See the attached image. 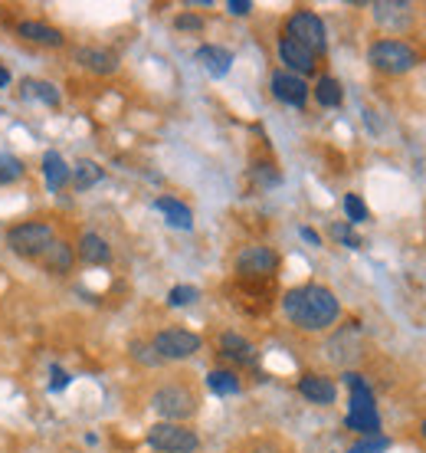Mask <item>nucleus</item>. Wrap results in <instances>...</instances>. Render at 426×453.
I'll return each instance as SVG.
<instances>
[{
  "mask_svg": "<svg viewBox=\"0 0 426 453\" xmlns=\"http://www.w3.org/2000/svg\"><path fill=\"white\" fill-rule=\"evenodd\" d=\"M282 312H285V319H289L295 329L325 332L341 316V303H338V296L328 286L305 283L282 296Z\"/></svg>",
  "mask_w": 426,
  "mask_h": 453,
  "instance_id": "obj_1",
  "label": "nucleus"
},
{
  "mask_svg": "<svg viewBox=\"0 0 426 453\" xmlns=\"http://www.w3.org/2000/svg\"><path fill=\"white\" fill-rule=\"evenodd\" d=\"M345 385L351 391V404H348V424L351 431L364 434V437H374V434H381V414H377V401H374V391L370 385L364 381V374L358 372H348L345 374Z\"/></svg>",
  "mask_w": 426,
  "mask_h": 453,
  "instance_id": "obj_2",
  "label": "nucleus"
},
{
  "mask_svg": "<svg viewBox=\"0 0 426 453\" xmlns=\"http://www.w3.org/2000/svg\"><path fill=\"white\" fill-rule=\"evenodd\" d=\"M368 63L377 73H387V76H404L410 69L420 63V53H416L414 46L404 43V40H377V43H370L368 50Z\"/></svg>",
  "mask_w": 426,
  "mask_h": 453,
  "instance_id": "obj_3",
  "label": "nucleus"
},
{
  "mask_svg": "<svg viewBox=\"0 0 426 453\" xmlns=\"http://www.w3.org/2000/svg\"><path fill=\"white\" fill-rule=\"evenodd\" d=\"M53 240H57V234L46 220H23V224L7 230V247L23 260H40L46 250L53 247Z\"/></svg>",
  "mask_w": 426,
  "mask_h": 453,
  "instance_id": "obj_4",
  "label": "nucleus"
},
{
  "mask_svg": "<svg viewBox=\"0 0 426 453\" xmlns=\"http://www.w3.org/2000/svg\"><path fill=\"white\" fill-rule=\"evenodd\" d=\"M148 447L157 453H194L201 447V437L187 424L161 420L155 427H148Z\"/></svg>",
  "mask_w": 426,
  "mask_h": 453,
  "instance_id": "obj_5",
  "label": "nucleus"
},
{
  "mask_svg": "<svg viewBox=\"0 0 426 453\" xmlns=\"http://www.w3.org/2000/svg\"><path fill=\"white\" fill-rule=\"evenodd\" d=\"M289 40H295L299 46H305L308 53H325L328 50V34H325V23H322V17L312 11H295L285 20V34Z\"/></svg>",
  "mask_w": 426,
  "mask_h": 453,
  "instance_id": "obj_6",
  "label": "nucleus"
},
{
  "mask_svg": "<svg viewBox=\"0 0 426 453\" xmlns=\"http://www.w3.org/2000/svg\"><path fill=\"white\" fill-rule=\"evenodd\" d=\"M151 408H155L164 420H171V424H180V420H187V418L197 414V397H194L191 388L164 385V388H157L155 391Z\"/></svg>",
  "mask_w": 426,
  "mask_h": 453,
  "instance_id": "obj_7",
  "label": "nucleus"
},
{
  "mask_svg": "<svg viewBox=\"0 0 426 453\" xmlns=\"http://www.w3.org/2000/svg\"><path fill=\"white\" fill-rule=\"evenodd\" d=\"M279 270V257H276V250L270 247H243L236 253V273H240V280H249V283H270L272 276Z\"/></svg>",
  "mask_w": 426,
  "mask_h": 453,
  "instance_id": "obj_8",
  "label": "nucleus"
},
{
  "mask_svg": "<svg viewBox=\"0 0 426 453\" xmlns=\"http://www.w3.org/2000/svg\"><path fill=\"white\" fill-rule=\"evenodd\" d=\"M201 335H194L187 329H164L157 332L155 339H151V349L161 362H184V358H191L201 351Z\"/></svg>",
  "mask_w": 426,
  "mask_h": 453,
  "instance_id": "obj_9",
  "label": "nucleus"
},
{
  "mask_svg": "<svg viewBox=\"0 0 426 453\" xmlns=\"http://www.w3.org/2000/svg\"><path fill=\"white\" fill-rule=\"evenodd\" d=\"M270 89H272V96H276L279 103L292 105V109H305V103H308V82H305L302 76H292V73H285V69L272 73Z\"/></svg>",
  "mask_w": 426,
  "mask_h": 453,
  "instance_id": "obj_10",
  "label": "nucleus"
},
{
  "mask_svg": "<svg viewBox=\"0 0 426 453\" xmlns=\"http://www.w3.org/2000/svg\"><path fill=\"white\" fill-rule=\"evenodd\" d=\"M370 11H374V20L387 30H407L416 17L414 4H407V0H377V4H370Z\"/></svg>",
  "mask_w": 426,
  "mask_h": 453,
  "instance_id": "obj_11",
  "label": "nucleus"
},
{
  "mask_svg": "<svg viewBox=\"0 0 426 453\" xmlns=\"http://www.w3.org/2000/svg\"><path fill=\"white\" fill-rule=\"evenodd\" d=\"M72 57H76L79 66L95 73V76H112V73H118V57H115L112 50H105V46H79Z\"/></svg>",
  "mask_w": 426,
  "mask_h": 453,
  "instance_id": "obj_12",
  "label": "nucleus"
},
{
  "mask_svg": "<svg viewBox=\"0 0 426 453\" xmlns=\"http://www.w3.org/2000/svg\"><path fill=\"white\" fill-rule=\"evenodd\" d=\"M279 59L285 63V73H292V76H308V73H315V53H308L305 46H299L295 40H289V36H282L279 40Z\"/></svg>",
  "mask_w": 426,
  "mask_h": 453,
  "instance_id": "obj_13",
  "label": "nucleus"
},
{
  "mask_svg": "<svg viewBox=\"0 0 426 453\" xmlns=\"http://www.w3.org/2000/svg\"><path fill=\"white\" fill-rule=\"evenodd\" d=\"M17 36H23L27 43L49 46V50H59V46L66 43V36L59 34L57 27H49V23H43V20H20L17 23Z\"/></svg>",
  "mask_w": 426,
  "mask_h": 453,
  "instance_id": "obj_14",
  "label": "nucleus"
},
{
  "mask_svg": "<svg viewBox=\"0 0 426 453\" xmlns=\"http://www.w3.org/2000/svg\"><path fill=\"white\" fill-rule=\"evenodd\" d=\"M299 395H302L305 401H312V404H335L338 388L325 374H302V378H299Z\"/></svg>",
  "mask_w": 426,
  "mask_h": 453,
  "instance_id": "obj_15",
  "label": "nucleus"
},
{
  "mask_svg": "<svg viewBox=\"0 0 426 453\" xmlns=\"http://www.w3.org/2000/svg\"><path fill=\"white\" fill-rule=\"evenodd\" d=\"M194 59L207 69V76H213V80H224L226 73L233 69V53H230V50H224V46H213V43L201 46Z\"/></svg>",
  "mask_w": 426,
  "mask_h": 453,
  "instance_id": "obj_16",
  "label": "nucleus"
},
{
  "mask_svg": "<svg viewBox=\"0 0 426 453\" xmlns=\"http://www.w3.org/2000/svg\"><path fill=\"white\" fill-rule=\"evenodd\" d=\"M76 257L86 263V266H105V263L112 260V247H109L99 234H92L89 230V234H82V237H79Z\"/></svg>",
  "mask_w": 426,
  "mask_h": 453,
  "instance_id": "obj_17",
  "label": "nucleus"
},
{
  "mask_svg": "<svg viewBox=\"0 0 426 453\" xmlns=\"http://www.w3.org/2000/svg\"><path fill=\"white\" fill-rule=\"evenodd\" d=\"M46 273H53V276H66L72 270V263H76V247L66 243V240H53V247L46 250L43 257H40Z\"/></svg>",
  "mask_w": 426,
  "mask_h": 453,
  "instance_id": "obj_18",
  "label": "nucleus"
},
{
  "mask_svg": "<svg viewBox=\"0 0 426 453\" xmlns=\"http://www.w3.org/2000/svg\"><path fill=\"white\" fill-rule=\"evenodd\" d=\"M220 355L233 365H256V345L247 342L243 335H236V332L220 335Z\"/></svg>",
  "mask_w": 426,
  "mask_h": 453,
  "instance_id": "obj_19",
  "label": "nucleus"
},
{
  "mask_svg": "<svg viewBox=\"0 0 426 453\" xmlns=\"http://www.w3.org/2000/svg\"><path fill=\"white\" fill-rule=\"evenodd\" d=\"M69 165H66V158L59 155V151H46L43 155V178H46V188L57 194V191H63L69 184Z\"/></svg>",
  "mask_w": 426,
  "mask_h": 453,
  "instance_id": "obj_20",
  "label": "nucleus"
},
{
  "mask_svg": "<svg viewBox=\"0 0 426 453\" xmlns=\"http://www.w3.org/2000/svg\"><path fill=\"white\" fill-rule=\"evenodd\" d=\"M155 211H161V214L168 217V224L178 226V230H191V226H194L191 207L180 204L178 197H157V201H155Z\"/></svg>",
  "mask_w": 426,
  "mask_h": 453,
  "instance_id": "obj_21",
  "label": "nucleus"
},
{
  "mask_svg": "<svg viewBox=\"0 0 426 453\" xmlns=\"http://www.w3.org/2000/svg\"><path fill=\"white\" fill-rule=\"evenodd\" d=\"M102 178H105V171L95 165V161L89 158H82L72 165V171H69V184L76 188V191H89L92 184H99Z\"/></svg>",
  "mask_w": 426,
  "mask_h": 453,
  "instance_id": "obj_22",
  "label": "nucleus"
},
{
  "mask_svg": "<svg viewBox=\"0 0 426 453\" xmlns=\"http://www.w3.org/2000/svg\"><path fill=\"white\" fill-rule=\"evenodd\" d=\"M20 92L23 99H34V103H43V105H59V89L46 80H23Z\"/></svg>",
  "mask_w": 426,
  "mask_h": 453,
  "instance_id": "obj_23",
  "label": "nucleus"
},
{
  "mask_svg": "<svg viewBox=\"0 0 426 453\" xmlns=\"http://www.w3.org/2000/svg\"><path fill=\"white\" fill-rule=\"evenodd\" d=\"M315 99H318V105H325V109H338V105L345 103L341 82L335 76H322V80L315 82Z\"/></svg>",
  "mask_w": 426,
  "mask_h": 453,
  "instance_id": "obj_24",
  "label": "nucleus"
},
{
  "mask_svg": "<svg viewBox=\"0 0 426 453\" xmlns=\"http://www.w3.org/2000/svg\"><path fill=\"white\" fill-rule=\"evenodd\" d=\"M207 388H210L213 395L220 397H230L240 391V378H236V372H226V368H217V372L207 374Z\"/></svg>",
  "mask_w": 426,
  "mask_h": 453,
  "instance_id": "obj_25",
  "label": "nucleus"
},
{
  "mask_svg": "<svg viewBox=\"0 0 426 453\" xmlns=\"http://www.w3.org/2000/svg\"><path fill=\"white\" fill-rule=\"evenodd\" d=\"M23 178V161L11 151H0V184H13Z\"/></svg>",
  "mask_w": 426,
  "mask_h": 453,
  "instance_id": "obj_26",
  "label": "nucleus"
},
{
  "mask_svg": "<svg viewBox=\"0 0 426 453\" xmlns=\"http://www.w3.org/2000/svg\"><path fill=\"white\" fill-rule=\"evenodd\" d=\"M391 450V437L374 434V437H361L358 443H351L348 453H387Z\"/></svg>",
  "mask_w": 426,
  "mask_h": 453,
  "instance_id": "obj_27",
  "label": "nucleus"
},
{
  "mask_svg": "<svg viewBox=\"0 0 426 453\" xmlns=\"http://www.w3.org/2000/svg\"><path fill=\"white\" fill-rule=\"evenodd\" d=\"M201 299V289L197 286H174L168 293V306L180 309V306H191V303H197Z\"/></svg>",
  "mask_w": 426,
  "mask_h": 453,
  "instance_id": "obj_28",
  "label": "nucleus"
},
{
  "mask_svg": "<svg viewBox=\"0 0 426 453\" xmlns=\"http://www.w3.org/2000/svg\"><path fill=\"white\" fill-rule=\"evenodd\" d=\"M345 214H348V224H364L368 220V207L361 201L358 194H345Z\"/></svg>",
  "mask_w": 426,
  "mask_h": 453,
  "instance_id": "obj_29",
  "label": "nucleus"
},
{
  "mask_svg": "<svg viewBox=\"0 0 426 453\" xmlns=\"http://www.w3.org/2000/svg\"><path fill=\"white\" fill-rule=\"evenodd\" d=\"M331 237L341 240V243H345L348 250H358L361 247L358 234H354V226H351L348 220H345V224H335V226H331Z\"/></svg>",
  "mask_w": 426,
  "mask_h": 453,
  "instance_id": "obj_30",
  "label": "nucleus"
},
{
  "mask_svg": "<svg viewBox=\"0 0 426 453\" xmlns=\"http://www.w3.org/2000/svg\"><path fill=\"white\" fill-rule=\"evenodd\" d=\"M174 27H178L180 34H201L203 17H197V13H178V17H174Z\"/></svg>",
  "mask_w": 426,
  "mask_h": 453,
  "instance_id": "obj_31",
  "label": "nucleus"
},
{
  "mask_svg": "<svg viewBox=\"0 0 426 453\" xmlns=\"http://www.w3.org/2000/svg\"><path fill=\"white\" fill-rule=\"evenodd\" d=\"M132 358L141 362V365H148V368L161 365V358L155 355V349H151V345H141V342H132Z\"/></svg>",
  "mask_w": 426,
  "mask_h": 453,
  "instance_id": "obj_32",
  "label": "nucleus"
},
{
  "mask_svg": "<svg viewBox=\"0 0 426 453\" xmlns=\"http://www.w3.org/2000/svg\"><path fill=\"white\" fill-rule=\"evenodd\" d=\"M49 372H53V385H49L53 391H63V388H69V381H72V378H69V372H63L59 365H53Z\"/></svg>",
  "mask_w": 426,
  "mask_h": 453,
  "instance_id": "obj_33",
  "label": "nucleus"
},
{
  "mask_svg": "<svg viewBox=\"0 0 426 453\" xmlns=\"http://www.w3.org/2000/svg\"><path fill=\"white\" fill-rule=\"evenodd\" d=\"M226 11L233 13V17H247V13H253V4H249V0H230Z\"/></svg>",
  "mask_w": 426,
  "mask_h": 453,
  "instance_id": "obj_34",
  "label": "nucleus"
},
{
  "mask_svg": "<svg viewBox=\"0 0 426 453\" xmlns=\"http://www.w3.org/2000/svg\"><path fill=\"white\" fill-rule=\"evenodd\" d=\"M299 234H302V240H308V243H312V247H322V237H318V234H315L312 226H302V230H299Z\"/></svg>",
  "mask_w": 426,
  "mask_h": 453,
  "instance_id": "obj_35",
  "label": "nucleus"
},
{
  "mask_svg": "<svg viewBox=\"0 0 426 453\" xmlns=\"http://www.w3.org/2000/svg\"><path fill=\"white\" fill-rule=\"evenodd\" d=\"M7 82H11V73L0 66V86H7Z\"/></svg>",
  "mask_w": 426,
  "mask_h": 453,
  "instance_id": "obj_36",
  "label": "nucleus"
},
{
  "mask_svg": "<svg viewBox=\"0 0 426 453\" xmlns=\"http://www.w3.org/2000/svg\"><path fill=\"white\" fill-rule=\"evenodd\" d=\"M420 434H423V441H426V418H423V424H420Z\"/></svg>",
  "mask_w": 426,
  "mask_h": 453,
  "instance_id": "obj_37",
  "label": "nucleus"
}]
</instances>
